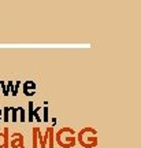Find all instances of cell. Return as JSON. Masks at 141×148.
Segmentation results:
<instances>
[{
    "label": "cell",
    "mask_w": 141,
    "mask_h": 148,
    "mask_svg": "<svg viewBox=\"0 0 141 148\" xmlns=\"http://www.w3.org/2000/svg\"><path fill=\"white\" fill-rule=\"evenodd\" d=\"M1 119H3V110L0 108V121H1Z\"/></svg>",
    "instance_id": "9a60e30c"
},
{
    "label": "cell",
    "mask_w": 141,
    "mask_h": 148,
    "mask_svg": "<svg viewBox=\"0 0 141 148\" xmlns=\"http://www.w3.org/2000/svg\"><path fill=\"white\" fill-rule=\"evenodd\" d=\"M26 121V111L22 107H16V122H25Z\"/></svg>",
    "instance_id": "9c48e42d"
},
{
    "label": "cell",
    "mask_w": 141,
    "mask_h": 148,
    "mask_svg": "<svg viewBox=\"0 0 141 148\" xmlns=\"http://www.w3.org/2000/svg\"><path fill=\"white\" fill-rule=\"evenodd\" d=\"M8 127H4L3 132H0V148H8Z\"/></svg>",
    "instance_id": "ba28073f"
},
{
    "label": "cell",
    "mask_w": 141,
    "mask_h": 148,
    "mask_svg": "<svg viewBox=\"0 0 141 148\" xmlns=\"http://www.w3.org/2000/svg\"><path fill=\"white\" fill-rule=\"evenodd\" d=\"M1 110H3V121H4L5 123H8V122H10V114H11L10 107H4V108H1Z\"/></svg>",
    "instance_id": "30bf717a"
},
{
    "label": "cell",
    "mask_w": 141,
    "mask_h": 148,
    "mask_svg": "<svg viewBox=\"0 0 141 148\" xmlns=\"http://www.w3.org/2000/svg\"><path fill=\"white\" fill-rule=\"evenodd\" d=\"M19 88H21V81H16V82H14V86H12V92H11V95H12V96L18 95Z\"/></svg>",
    "instance_id": "8fae6325"
},
{
    "label": "cell",
    "mask_w": 141,
    "mask_h": 148,
    "mask_svg": "<svg viewBox=\"0 0 141 148\" xmlns=\"http://www.w3.org/2000/svg\"><path fill=\"white\" fill-rule=\"evenodd\" d=\"M31 147L33 148H37V147L45 148L44 141H42V132L40 127H33V129H31Z\"/></svg>",
    "instance_id": "277c9868"
},
{
    "label": "cell",
    "mask_w": 141,
    "mask_h": 148,
    "mask_svg": "<svg viewBox=\"0 0 141 148\" xmlns=\"http://www.w3.org/2000/svg\"><path fill=\"white\" fill-rule=\"evenodd\" d=\"M10 111H11V122L16 123V107H10Z\"/></svg>",
    "instance_id": "7c38bea8"
},
{
    "label": "cell",
    "mask_w": 141,
    "mask_h": 148,
    "mask_svg": "<svg viewBox=\"0 0 141 148\" xmlns=\"http://www.w3.org/2000/svg\"><path fill=\"white\" fill-rule=\"evenodd\" d=\"M36 82L33 79H26L22 84V92L25 96H34L36 95Z\"/></svg>",
    "instance_id": "52a82bcc"
},
{
    "label": "cell",
    "mask_w": 141,
    "mask_h": 148,
    "mask_svg": "<svg viewBox=\"0 0 141 148\" xmlns=\"http://www.w3.org/2000/svg\"><path fill=\"white\" fill-rule=\"evenodd\" d=\"M25 145V138L22 133H14L10 138H8V147L11 148H23Z\"/></svg>",
    "instance_id": "5b68a950"
},
{
    "label": "cell",
    "mask_w": 141,
    "mask_h": 148,
    "mask_svg": "<svg viewBox=\"0 0 141 148\" xmlns=\"http://www.w3.org/2000/svg\"><path fill=\"white\" fill-rule=\"evenodd\" d=\"M42 141H44V145L45 148H53V143H55V132H53V127L49 126L45 129V132L42 134Z\"/></svg>",
    "instance_id": "8992f818"
},
{
    "label": "cell",
    "mask_w": 141,
    "mask_h": 148,
    "mask_svg": "<svg viewBox=\"0 0 141 148\" xmlns=\"http://www.w3.org/2000/svg\"><path fill=\"white\" fill-rule=\"evenodd\" d=\"M0 88L3 90V95L4 96H10L8 90H7V86H5V81H0Z\"/></svg>",
    "instance_id": "5bb4252c"
},
{
    "label": "cell",
    "mask_w": 141,
    "mask_h": 148,
    "mask_svg": "<svg viewBox=\"0 0 141 148\" xmlns=\"http://www.w3.org/2000/svg\"><path fill=\"white\" fill-rule=\"evenodd\" d=\"M41 110H42V118H41L42 122H48V106L45 104Z\"/></svg>",
    "instance_id": "4fadbf2b"
},
{
    "label": "cell",
    "mask_w": 141,
    "mask_h": 148,
    "mask_svg": "<svg viewBox=\"0 0 141 148\" xmlns=\"http://www.w3.org/2000/svg\"><path fill=\"white\" fill-rule=\"evenodd\" d=\"M55 141L62 148H73L77 143V133L73 127L64 126L55 133Z\"/></svg>",
    "instance_id": "6da1fadb"
},
{
    "label": "cell",
    "mask_w": 141,
    "mask_h": 148,
    "mask_svg": "<svg viewBox=\"0 0 141 148\" xmlns=\"http://www.w3.org/2000/svg\"><path fill=\"white\" fill-rule=\"evenodd\" d=\"M42 107H36L34 108V104H33V101H29V110H27V118L26 121H29L31 123V122L36 119V122H42L41 116H40V111H41Z\"/></svg>",
    "instance_id": "3957f363"
},
{
    "label": "cell",
    "mask_w": 141,
    "mask_h": 148,
    "mask_svg": "<svg viewBox=\"0 0 141 148\" xmlns=\"http://www.w3.org/2000/svg\"><path fill=\"white\" fill-rule=\"evenodd\" d=\"M77 141L84 148H94L97 147V132L94 127L86 126L82 127L77 133Z\"/></svg>",
    "instance_id": "7a4b0ae2"
}]
</instances>
